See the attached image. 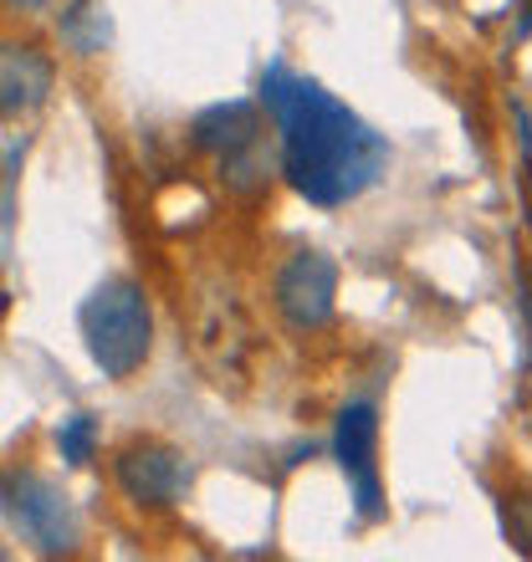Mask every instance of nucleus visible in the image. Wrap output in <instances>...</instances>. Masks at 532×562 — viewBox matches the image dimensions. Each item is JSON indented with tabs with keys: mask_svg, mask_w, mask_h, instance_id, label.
Segmentation results:
<instances>
[{
	"mask_svg": "<svg viewBox=\"0 0 532 562\" xmlns=\"http://www.w3.org/2000/svg\"><path fill=\"white\" fill-rule=\"evenodd\" d=\"M262 103L277 119L281 134V175L312 205H348L374 179L385 175L389 144L379 128L358 119L348 103L323 92L312 77H297L292 67H266Z\"/></svg>",
	"mask_w": 532,
	"mask_h": 562,
	"instance_id": "obj_1",
	"label": "nucleus"
},
{
	"mask_svg": "<svg viewBox=\"0 0 532 562\" xmlns=\"http://www.w3.org/2000/svg\"><path fill=\"white\" fill-rule=\"evenodd\" d=\"M82 338H88L92 363H98L108 379L138 373L148 348H154L148 296L138 292L133 281H103V286L82 302Z\"/></svg>",
	"mask_w": 532,
	"mask_h": 562,
	"instance_id": "obj_2",
	"label": "nucleus"
},
{
	"mask_svg": "<svg viewBox=\"0 0 532 562\" xmlns=\"http://www.w3.org/2000/svg\"><path fill=\"white\" fill-rule=\"evenodd\" d=\"M0 512L42 558H67L82 542V521H77V506L67 502V491L36 471L0 475Z\"/></svg>",
	"mask_w": 532,
	"mask_h": 562,
	"instance_id": "obj_3",
	"label": "nucleus"
},
{
	"mask_svg": "<svg viewBox=\"0 0 532 562\" xmlns=\"http://www.w3.org/2000/svg\"><path fill=\"white\" fill-rule=\"evenodd\" d=\"M333 460L354 481V502L364 521L385 517V491H379V409L374 404H348L333 429Z\"/></svg>",
	"mask_w": 532,
	"mask_h": 562,
	"instance_id": "obj_4",
	"label": "nucleus"
},
{
	"mask_svg": "<svg viewBox=\"0 0 532 562\" xmlns=\"http://www.w3.org/2000/svg\"><path fill=\"white\" fill-rule=\"evenodd\" d=\"M333 302H339V261L323 251H297L277 277V312L297 333H312V327H328L333 317Z\"/></svg>",
	"mask_w": 532,
	"mask_h": 562,
	"instance_id": "obj_5",
	"label": "nucleus"
},
{
	"mask_svg": "<svg viewBox=\"0 0 532 562\" xmlns=\"http://www.w3.org/2000/svg\"><path fill=\"white\" fill-rule=\"evenodd\" d=\"M190 460L169 450V445H133L119 456V486L138 506H175L190 491Z\"/></svg>",
	"mask_w": 532,
	"mask_h": 562,
	"instance_id": "obj_6",
	"label": "nucleus"
},
{
	"mask_svg": "<svg viewBox=\"0 0 532 562\" xmlns=\"http://www.w3.org/2000/svg\"><path fill=\"white\" fill-rule=\"evenodd\" d=\"M52 57L36 52V46L21 42H0V113H31V108L46 103L52 92Z\"/></svg>",
	"mask_w": 532,
	"mask_h": 562,
	"instance_id": "obj_7",
	"label": "nucleus"
},
{
	"mask_svg": "<svg viewBox=\"0 0 532 562\" xmlns=\"http://www.w3.org/2000/svg\"><path fill=\"white\" fill-rule=\"evenodd\" d=\"M195 148H206V154H236V148L256 144L262 138V119H256L252 103H215L206 108L200 119H195Z\"/></svg>",
	"mask_w": 532,
	"mask_h": 562,
	"instance_id": "obj_8",
	"label": "nucleus"
},
{
	"mask_svg": "<svg viewBox=\"0 0 532 562\" xmlns=\"http://www.w3.org/2000/svg\"><path fill=\"white\" fill-rule=\"evenodd\" d=\"M62 42L73 46L77 57H98L113 42V21L98 0H77L73 11H62Z\"/></svg>",
	"mask_w": 532,
	"mask_h": 562,
	"instance_id": "obj_9",
	"label": "nucleus"
},
{
	"mask_svg": "<svg viewBox=\"0 0 532 562\" xmlns=\"http://www.w3.org/2000/svg\"><path fill=\"white\" fill-rule=\"evenodd\" d=\"M57 445H62V460H67V465H88L92 450H98V419H92V415L62 419Z\"/></svg>",
	"mask_w": 532,
	"mask_h": 562,
	"instance_id": "obj_10",
	"label": "nucleus"
},
{
	"mask_svg": "<svg viewBox=\"0 0 532 562\" xmlns=\"http://www.w3.org/2000/svg\"><path fill=\"white\" fill-rule=\"evenodd\" d=\"M502 527H507V542H512V552L532 558V491L507 496V502H502Z\"/></svg>",
	"mask_w": 532,
	"mask_h": 562,
	"instance_id": "obj_11",
	"label": "nucleus"
},
{
	"mask_svg": "<svg viewBox=\"0 0 532 562\" xmlns=\"http://www.w3.org/2000/svg\"><path fill=\"white\" fill-rule=\"evenodd\" d=\"M522 36H532V0H522Z\"/></svg>",
	"mask_w": 532,
	"mask_h": 562,
	"instance_id": "obj_12",
	"label": "nucleus"
},
{
	"mask_svg": "<svg viewBox=\"0 0 532 562\" xmlns=\"http://www.w3.org/2000/svg\"><path fill=\"white\" fill-rule=\"evenodd\" d=\"M0 317H5V292H0Z\"/></svg>",
	"mask_w": 532,
	"mask_h": 562,
	"instance_id": "obj_13",
	"label": "nucleus"
},
{
	"mask_svg": "<svg viewBox=\"0 0 532 562\" xmlns=\"http://www.w3.org/2000/svg\"><path fill=\"white\" fill-rule=\"evenodd\" d=\"M528 231H532V200H528Z\"/></svg>",
	"mask_w": 532,
	"mask_h": 562,
	"instance_id": "obj_14",
	"label": "nucleus"
},
{
	"mask_svg": "<svg viewBox=\"0 0 532 562\" xmlns=\"http://www.w3.org/2000/svg\"><path fill=\"white\" fill-rule=\"evenodd\" d=\"M21 5H42V0H21Z\"/></svg>",
	"mask_w": 532,
	"mask_h": 562,
	"instance_id": "obj_15",
	"label": "nucleus"
}]
</instances>
